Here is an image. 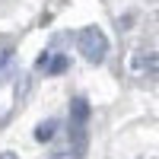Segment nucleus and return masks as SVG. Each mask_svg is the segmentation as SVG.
<instances>
[{"instance_id":"nucleus-1","label":"nucleus","mask_w":159,"mask_h":159,"mask_svg":"<svg viewBox=\"0 0 159 159\" xmlns=\"http://www.w3.org/2000/svg\"><path fill=\"white\" fill-rule=\"evenodd\" d=\"M76 48H80V54H83L89 64H102L105 57H108V38H105V32L99 29V25H86V29H80Z\"/></svg>"},{"instance_id":"nucleus-2","label":"nucleus","mask_w":159,"mask_h":159,"mask_svg":"<svg viewBox=\"0 0 159 159\" xmlns=\"http://www.w3.org/2000/svg\"><path fill=\"white\" fill-rule=\"evenodd\" d=\"M86 121H89V102L86 99H73L70 102V143L80 150H86Z\"/></svg>"},{"instance_id":"nucleus-3","label":"nucleus","mask_w":159,"mask_h":159,"mask_svg":"<svg viewBox=\"0 0 159 159\" xmlns=\"http://www.w3.org/2000/svg\"><path fill=\"white\" fill-rule=\"evenodd\" d=\"M130 70H140V73H159V51H147V54L130 57Z\"/></svg>"},{"instance_id":"nucleus-4","label":"nucleus","mask_w":159,"mask_h":159,"mask_svg":"<svg viewBox=\"0 0 159 159\" xmlns=\"http://www.w3.org/2000/svg\"><path fill=\"white\" fill-rule=\"evenodd\" d=\"M67 67H70L67 54H42V61H38V70H45V73H64Z\"/></svg>"},{"instance_id":"nucleus-5","label":"nucleus","mask_w":159,"mask_h":159,"mask_svg":"<svg viewBox=\"0 0 159 159\" xmlns=\"http://www.w3.org/2000/svg\"><path fill=\"white\" fill-rule=\"evenodd\" d=\"M54 134H57V121H54V118H48V121L35 124V140H38V143H48Z\"/></svg>"},{"instance_id":"nucleus-6","label":"nucleus","mask_w":159,"mask_h":159,"mask_svg":"<svg viewBox=\"0 0 159 159\" xmlns=\"http://www.w3.org/2000/svg\"><path fill=\"white\" fill-rule=\"evenodd\" d=\"M48 159H83V150H80V147H73V143H70V150H61V153L48 156Z\"/></svg>"},{"instance_id":"nucleus-7","label":"nucleus","mask_w":159,"mask_h":159,"mask_svg":"<svg viewBox=\"0 0 159 159\" xmlns=\"http://www.w3.org/2000/svg\"><path fill=\"white\" fill-rule=\"evenodd\" d=\"M10 57H13L10 51H7L3 57H0V80H3V76H7V70H10Z\"/></svg>"},{"instance_id":"nucleus-8","label":"nucleus","mask_w":159,"mask_h":159,"mask_svg":"<svg viewBox=\"0 0 159 159\" xmlns=\"http://www.w3.org/2000/svg\"><path fill=\"white\" fill-rule=\"evenodd\" d=\"M0 159H19V156L13 153V150H3V153H0Z\"/></svg>"}]
</instances>
